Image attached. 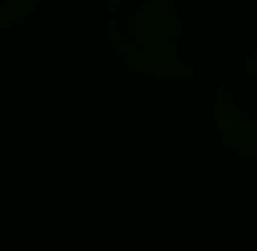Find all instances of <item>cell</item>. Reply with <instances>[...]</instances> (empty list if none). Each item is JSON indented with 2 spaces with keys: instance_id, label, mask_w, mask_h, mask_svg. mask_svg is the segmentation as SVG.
<instances>
[{
  "instance_id": "cell-1",
  "label": "cell",
  "mask_w": 257,
  "mask_h": 251,
  "mask_svg": "<svg viewBox=\"0 0 257 251\" xmlns=\"http://www.w3.org/2000/svg\"><path fill=\"white\" fill-rule=\"evenodd\" d=\"M104 33L143 77H197L235 33V0H104Z\"/></svg>"
},
{
  "instance_id": "cell-2",
  "label": "cell",
  "mask_w": 257,
  "mask_h": 251,
  "mask_svg": "<svg viewBox=\"0 0 257 251\" xmlns=\"http://www.w3.org/2000/svg\"><path fill=\"white\" fill-rule=\"evenodd\" d=\"M213 131H219V142L235 158L257 164V50L241 55L230 66V77L219 82V93H213Z\"/></svg>"
},
{
  "instance_id": "cell-3",
  "label": "cell",
  "mask_w": 257,
  "mask_h": 251,
  "mask_svg": "<svg viewBox=\"0 0 257 251\" xmlns=\"http://www.w3.org/2000/svg\"><path fill=\"white\" fill-rule=\"evenodd\" d=\"M44 0H0V33H11V28H22L33 11H39Z\"/></svg>"
}]
</instances>
